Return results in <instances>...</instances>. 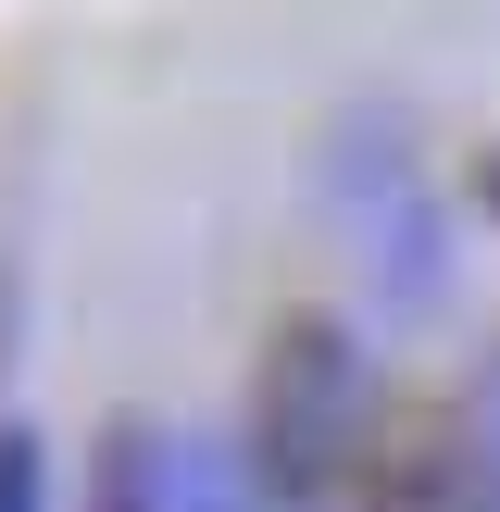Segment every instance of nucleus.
Masks as SVG:
<instances>
[{"label":"nucleus","mask_w":500,"mask_h":512,"mask_svg":"<svg viewBox=\"0 0 500 512\" xmlns=\"http://www.w3.org/2000/svg\"><path fill=\"white\" fill-rule=\"evenodd\" d=\"M488 512H500V425H488Z\"/></svg>","instance_id":"nucleus-5"},{"label":"nucleus","mask_w":500,"mask_h":512,"mask_svg":"<svg viewBox=\"0 0 500 512\" xmlns=\"http://www.w3.org/2000/svg\"><path fill=\"white\" fill-rule=\"evenodd\" d=\"M450 463H463V450H438V438H400V463L375 475V512H450Z\"/></svg>","instance_id":"nucleus-3"},{"label":"nucleus","mask_w":500,"mask_h":512,"mask_svg":"<svg viewBox=\"0 0 500 512\" xmlns=\"http://www.w3.org/2000/svg\"><path fill=\"white\" fill-rule=\"evenodd\" d=\"M375 450V388H363V338L350 313H275L263 363H250V413H238V475L263 512H325L363 488Z\"/></svg>","instance_id":"nucleus-1"},{"label":"nucleus","mask_w":500,"mask_h":512,"mask_svg":"<svg viewBox=\"0 0 500 512\" xmlns=\"http://www.w3.org/2000/svg\"><path fill=\"white\" fill-rule=\"evenodd\" d=\"M0 512H50V438L0 425Z\"/></svg>","instance_id":"nucleus-4"},{"label":"nucleus","mask_w":500,"mask_h":512,"mask_svg":"<svg viewBox=\"0 0 500 512\" xmlns=\"http://www.w3.org/2000/svg\"><path fill=\"white\" fill-rule=\"evenodd\" d=\"M88 512H200V475L175 463V438L150 413H113L88 450Z\"/></svg>","instance_id":"nucleus-2"}]
</instances>
